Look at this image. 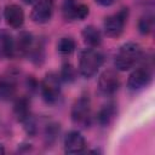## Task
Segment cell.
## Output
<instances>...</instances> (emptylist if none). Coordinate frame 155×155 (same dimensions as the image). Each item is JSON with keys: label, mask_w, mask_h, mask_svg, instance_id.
<instances>
[{"label": "cell", "mask_w": 155, "mask_h": 155, "mask_svg": "<svg viewBox=\"0 0 155 155\" xmlns=\"http://www.w3.org/2000/svg\"><path fill=\"white\" fill-rule=\"evenodd\" d=\"M143 56L142 47L136 42H126L120 46L117 53L115 54L114 65L117 70L126 71L132 69Z\"/></svg>", "instance_id": "obj_1"}, {"label": "cell", "mask_w": 155, "mask_h": 155, "mask_svg": "<svg viewBox=\"0 0 155 155\" xmlns=\"http://www.w3.org/2000/svg\"><path fill=\"white\" fill-rule=\"evenodd\" d=\"M103 54L94 50V48H85L80 53L79 59V73L86 78L90 79L97 74L99 68L103 64Z\"/></svg>", "instance_id": "obj_2"}, {"label": "cell", "mask_w": 155, "mask_h": 155, "mask_svg": "<svg viewBox=\"0 0 155 155\" xmlns=\"http://www.w3.org/2000/svg\"><path fill=\"white\" fill-rule=\"evenodd\" d=\"M61 78L54 73H48L40 85L41 94L46 103L54 104L61 96Z\"/></svg>", "instance_id": "obj_3"}, {"label": "cell", "mask_w": 155, "mask_h": 155, "mask_svg": "<svg viewBox=\"0 0 155 155\" xmlns=\"http://www.w3.org/2000/svg\"><path fill=\"white\" fill-rule=\"evenodd\" d=\"M71 119L74 124L81 127H87L91 124L92 113H91V103L88 97L82 96L78 101H75L71 109Z\"/></svg>", "instance_id": "obj_4"}, {"label": "cell", "mask_w": 155, "mask_h": 155, "mask_svg": "<svg viewBox=\"0 0 155 155\" xmlns=\"http://www.w3.org/2000/svg\"><path fill=\"white\" fill-rule=\"evenodd\" d=\"M127 17H128V10L127 8H121L116 13L108 16L104 19V24H103L105 34L110 38L119 36L124 31Z\"/></svg>", "instance_id": "obj_5"}, {"label": "cell", "mask_w": 155, "mask_h": 155, "mask_svg": "<svg viewBox=\"0 0 155 155\" xmlns=\"http://www.w3.org/2000/svg\"><path fill=\"white\" fill-rule=\"evenodd\" d=\"M120 87V78L113 69L104 70L98 79V88L104 96L114 94Z\"/></svg>", "instance_id": "obj_6"}, {"label": "cell", "mask_w": 155, "mask_h": 155, "mask_svg": "<svg viewBox=\"0 0 155 155\" xmlns=\"http://www.w3.org/2000/svg\"><path fill=\"white\" fill-rule=\"evenodd\" d=\"M151 70L148 67H139L134 69L127 80V87L131 91H138L147 87L151 81Z\"/></svg>", "instance_id": "obj_7"}, {"label": "cell", "mask_w": 155, "mask_h": 155, "mask_svg": "<svg viewBox=\"0 0 155 155\" xmlns=\"http://www.w3.org/2000/svg\"><path fill=\"white\" fill-rule=\"evenodd\" d=\"M62 12L67 21H82L88 16V6L76 0H64Z\"/></svg>", "instance_id": "obj_8"}, {"label": "cell", "mask_w": 155, "mask_h": 155, "mask_svg": "<svg viewBox=\"0 0 155 155\" xmlns=\"http://www.w3.org/2000/svg\"><path fill=\"white\" fill-rule=\"evenodd\" d=\"M53 13V0H36L31 11V19L35 23H46Z\"/></svg>", "instance_id": "obj_9"}, {"label": "cell", "mask_w": 155, "mask_h": 155, "mask_svg": "<svg viewBox=\"0 0 155 155\" xmlns=\"http://www.w3.org/2000/svg\"><path fill=\"white\" fill-rule=\"evenodd\" d=\"M86 149V140L78 131H70L64 138V151L67 154H80Z\"/></svg>", "instance_id": "obj_10"}, {"label": "cell", "mask_w": 155, "mask_h": 155, "mask_svg": "<svg viewBox=\"0 0 155 155\" xmlns=\"http://www.w3.org/2000/svg\"><path fill=\"white\" fill-rule=\"evenodd\" d=\"M4 17L6 23L12 28H21L24 23V12L19 5L11 4L4 10Z\"/></svg>", "instance_id": "obj_11"}, {"label": "cell", "mask_w": 155, "mask_h": 155, "mask_svg": "<svg viewBox=\"0 0 155 155\" xmlns=\"http://www.w3.org/2000/svg\"><path fill=\"white\" fill-rule=\"evenodd\" d=\"M36 42L34 40V36L30 33H27V31L21 33L17 40H15V54L29 56Z\"/></svg>", "instance_id": "obj_12"}, {"label": "cell", "mask_w": 155, "mask_h": 155, "mask_svg": "<svg viewBox=\"0 0 155 155\" xmlns=\"http://www.w3.org/2000/svg\"><path fill=\"white\" fill-rule=\"evenodd\" d=\"M15 56V39L7 31L0 30V58H11Z\"/></svg>", "instance_id": "obj_13"}, {"label": "cell", "mask_w": 155, "mask_h": 155, "mask_svg": "<svg viewBox=\"0 0 155 155\" xmlns=\"http://www.w3.org/2000/svg\"><path fill=\"white\" fill-rule=\"evenodd\" d=\"M82 39H84L86 45H88L90 47L94 48V47L101 45V42H102V34H101L99 29H97L96 27L87 25L82 30Z\"/></svg>", "instance_id": "obj_14"}, {"label": "cell", "mask_w": 155, "mask_h": 155, "mask_svg": "<svg viewBox=\"0 0 155 155\" xmlns=\"http://www.w3.org/2000/svg\"><path fill=\"white\" fill-rule=\"evenodd\" d=\"M116 116V108L114 103H108L97 114V121L101 126H109Z\"/></svg>", "instance_id": "obj_15"}, {"label": "cell", "mask_w": 155, "mask_h": 155, "mask_svg": "<svg viewBox=\"0 0 155 155\" xmlns=\"http://www.w3.org/2000/svg\"><path fill=\"white\" fill-rule=\"evenodd\" d=\"M17 90V84L13 76H5L0 80V98L10 99L15 96Z\"/></svg>", "instance_id": "obj_16"}, {"label": "cell", "mask_w": 155, "mask_h": 155, "mask_svg": "<svg viewBox=\"0 0 155 155\" xmlns=\"http://www.w3.org/2000/svg\"><path fill=\"white\" fill-rule=\"evenodd\" d=\"M13 111H15V115H16V117H17L18 121L24 122L25 120H28V119L30 117L29 101H28L25 97L18 98V99L16 101V103H15Z\"/></svg>", "instance_id": "obj_17"}, {"label": "cell", "mask_w": 155, "mask_h": 155, "mask_svg": "<svg viewBox=\"0 0 155 155\" xmlns=\"http://www.w3.org/2000/svg\"><path fill=\"white\" fill-rule=\"evenodd\" d=\"M75 47H76V44L74 41V39L71 38H68V36H64V38H61V40L58 41L57 44V50L61 54H64V56H68L70 53H73L75 51Z\"/></svg>", "instance_id": "obj_18"}, {"label": "cell", "mask_w": 155, "mask_h": 155, "mask_svg": "<svg viewBox=\"0 0 155 155\" xmlns=\"http://www.w3.org/2000/svg\"><path fill=\"white\" fill-rule=\"evenodd\" d=\"M75 76H76V71L73 68V65L68 64V63L63 64L62 70H61V75H59L61 80H63L65 82H71L75 80Z\"/></svg>", "instance_id": "obj_19"}, {"label": "cell", "mask_w": 155, "mask_h": 155, "mask_svg": "<svg viewBox=\"0 0 155 155\" xmlns=\"http://www.w3.org/2000/svg\"><path fill=\"white\" fill-rule=\"evenodd\" d=\"M153 27H154L153 16L142 17L140 21H139V23H138V28H139V31L142 34H149L153 30Z\"/></svg>", "instance_id": "obj_20"}, {"label": "cell", "mask_w": 155, "mask_h": 155, "mask_svg": "<svg viewBox=\"0 0 155 155\" xmlns=\"http://www.w3.org/2000/svg\"><path fill=\"white\" fill-rule=\"evenodd\" d=\"M58 133H59V125H57V124H50V125H47L46 131H45L46 142L47 143H53L56 140Z\"/></svg>", "instance_id": "obj_21"}, {"label": "cell", "mask_w": 155, "mask_h": 155, "mask_svg": "<svg viewBox=\"0 0 155 155\" xmlns=\"http://www.w3.org/2000/svg\"><path fill=\"white\" fill-rule=\"evenodd\" d=\"M97 4H99V5H102V6H109V5H111L115 0H94Z\"/></svg>", "instance_id": "obj_22"}, {"label": "cell", "mask_w": 155, "mask_h": 155, "mask_svg": "<svg viewBox=\"0 0 155 155\" xmlns=\"http://www.w3.org/2000/svg\"><path fill=\"white\" fill-rule=\"evenodd\" d=\"M2 154H5V148H4V145L0 143V155H2Z\"/></svg>", "instance_id": "obj_23"}, {"label": "cell", "mask_w": 155, "mask_h": 155, "mask_svg": "<svg viewBox=\"0 0 155 155\" xmlns=\"http://www.w3.org/2000/svg\"><path fill=\"white\" fill-rule=\"evenodd\" d=\"M25 1H27V2H35L36 0H25Z\"/></svg>", "instance_id": "obj_24"}]
</instances>
